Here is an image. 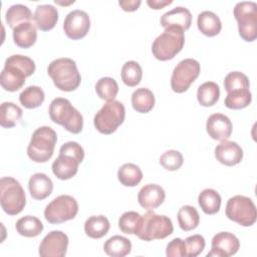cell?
<instances>
[{
  "mask_svg": "<svg viewBox=\"0 0 257 257\" xmlns=\"http://www.w3.org/2000/svg\"><path fill=\"white\" fill-rule=\"evenodd\" d=\"M142 4L141 0H120L118 1V5L121 7L123 11L133 12L139 9L140 5Z\"/></svg>",
  "mask_w": 257,
  "mask_h": 257,
  "instance_id": "obj_45",
  "label": "cell"
},
{
  "mask_svg": "<svg viewBox=\"0 0 257 257\" xmlns=\"http://www.w3.org/2000/svg\"><path fill=\"white\" fill-rule=\"evenodd\" d=\"M47 73L52 79L56 88L62 91L75 90L81 81L80 73L73 59L61 57L50 62Z\"/></svg>",
  "mask_w": 257,
  "mask_h": 257,
  "instance_id": "obj_2",
  "label": "cell"
},
{
  "mask_svg": "<svg viewBox=\"0 0 257 257\" xmlns=\"http://www.w3.org/2000/svg\"><path fill=\"white\" fill-rule=\"evenodd\" d=\"M233 14L238 23L240 37L247 42L254 41L257 38V4L253 1L238 2Z\"/></svg>",
  "mask_w": 257,
  "mask_h": 257,
  "instance_id": "obj_9",
  "label": "cell"
},
{
  "mask_svg": "<svg viewBox=\"0 0 257 257\" xmlns=\"http://www.w3.org/2000/svg\"><path fill=\"white\" fill-rule=\"evenodd\" d=\"M109 227V221L105 216H90L84 223V232L92 239H99L107 234Z\"/></svg>",
  "mask_w": 257,
  "mask_h": 257,
  "instance_id": "obj_27",
  "label": "cell"
},
{
  "mask_svg": "<svg viewBox=\"0 0 257 257\" xmlns=\"http://www.w3.org/2000/svg\"><path fill=\"white\" fill-rule=\"evenodd\" d=\"M28 189L34 200L41 201L50 196L53 190V183L47 175L35 173L29 178Z\"/></svg>",
  "mask_w": 257,
  "mask_h": 257,
  "instance_id": "obj_22",
  "label": "cell"
},
{
  "mask_svg": "<svg viewBox=\"0 0 257 257\" xmlns=\"http://www.w3.org/2000/svg\"><path fill=\"white\" fill-rule=\"evenodd\" d=\"M125 117L124 105L118 100L107 101L95 113L93 124L103 135H110L123 122Z\"/></svg>",
  "mask_w": 257,
  "mask_h": 257,
  "instance_id": "obj_8",
  "label": "cell"
},
{
  "mask_svg": "<svg viewBox=\"0 0 257 257\" xmlns=\"http://www.w3.org/2000/svg\"><path fill=\"white\" fill-rule=\"evenodd\" d=\"M160 23L164 28L174 26L179 27L185 31L191 27L192 14L189 9L178 6L164 13L160 19Z\"/></svg>",
  "mask_w": 257,
  "mask_h": 257,
  "instance_id": "obj_20",
  "label": "cell"
},
{
  "mask_svg": "<svg viewBox=\"0 0 257 257\" xmlns=\"http://www.w3.org/2000/svg\"><path fill=\"white\" fill-rule=\"evenodd\" d=\"M197 26L202 34L213 37L221 32L222 22L217 14L212 11L205 10L199 13L197 17Z\"/></svg>",
  "mask_w": 257,
  "mask_h": 257,
  "instance_id": "obj_24",
  "label": "cell"
},
{
  "mask_svg": "<svg viewBox=\"0 0 257 257\" xmlns=\"http://www.w3.org/2000/svg\"><path fill=\"white\" fill-rule=\"evenodd\" d=\"M54 2H55V3H57V4H60V5H68V4L74 3V1H73V0H72V1H69V2H67V3H65V2H60V1H57V0H55Z\"/></svg>",
  "mask_w": 257,
  "mask_h": 257,
  "instance_id": "obj_47",
  "label": "cell"
},
{
  "mask_svg": "<svg viewBox=\"0 0 257 257\" xmlns=\"http://www.w3.org/2000/svg\"><path fill=\"white\" fill-rule=\"evenodd\" d=\"M177 218L180 228L185 232L196 229L200 223V215L197 209L190 205L181 207L178 211Z\"/></svg>",
  "mask_w": 257,
  "mask_h": 257,
  "instance_id": "obj_34",
  "label": "cell"
},
{
  "mask_svg": "<svg viewBox=\"0 0 257 257\" xmlns=\"http://www.w3.org/2000/svg\"><path fill=\"white\" fill-rule=\"evenodd\" d=\"M201 71L199 61L194 58L181 60L173 70L171 76V87L177 93H183L189 89L197 79Z\"/></svg>",
  "mask_w": 257,
  "mask_h": 257,
  "instance_id": "obj_12",
  "label": "cell"
},
{
  "mask_svg": "<svg viewBox=\"0 0 257 257\" xmlns=\"http://www.w3.org/2000/svg\"><path fill=\"white\" fill-rule=\"evenodd\" d=\"M68 237L62 231L49 232L41 241L38 254L41 257H63L66 255Z\"/></svg>",
  "mask_w": 257,
  "mask_h": 257,
  "instance_id": "obj_14",
  "label": "cell"
},
{
  "mask_svg": "<svg viewBox=\"0 0 257 257\" xmlns=\"http://www.w3.org/2000/svg\"><path fill=\"white\" fill-rule=\"evenodd\" d=\"M232 122L230 118L223 113L211 114L206 122V131L209 137L216 141H226L232 134Z\"/></svg>",
  "mask_w": 257,
  "mask_h": 257,
  "instance_id": "obj_16",
  "label": "cell"
},
{
  "mask_svg": "<svg viewBox=\"0 0 257 257\" xmlns=\"http://www.w3.org/2000/svg\"><path fill=\"white\" fill-rule=\"evenodd\" d=\"M184 30L179 27H167L152 44V52L156 59L167 61L173 59L184 47Z\"/></svg>",
  "mask_w": 257,
  "mask_h": 257,
  "instance_id": "obj_4",
  "label": "cell"
},
{
  "mask_svg": "<svg viewBox=\"0 0 257 257\" xmlns=\"http://www.w3.org/2000/svg\"><path fill=\"white\" fill-rule=\"evenodd\" d=\"M225 213L229 220L243 227H250L256 222V206L252 199L246 196L236 195L231 197L227 201Z\"/></svg>",
  "mask_w": 257,
  "mask_h": 257,
  "instance_id": "obj_10",
  "label": "cell"
},
{
  "mask_svg": "<svg viewBox=\"0 0 257 257\" xmlns=\"http://www.w3.org/2000/svg\"><path fill=\"white\" fill-rule=\"evenodd\" d=\"M166 198L165 190L157 184H148L142 187L138 194L139 204L148 210L160 207Z\"/></svg>",
  "mask_w": 257,
  "mask_h": 257,
  "instance_id": "obj_19",
  "label": "cell"
},
{
  "mask_svg": "<svg viewBox=\"0 0 257 257\" xmlns=\"http://www.w3.org/2000/svg\"><path fill=\"white\" fill-rule=\"evenodd\" d=\"M5 61L11 64H14L15 66L23 70L27 75V77L32 75L35 71V62L28 56L21 55V54H14L9 56Z\"/></svg>",
  "mask_w": 257,
  "mask_h": 257,
  "instance_id": "obj_43",
  "label": "cell"
},
{
  "mask_svg": "<svg viewBox=\"0 0 257 257\" xmlns=\"http://www.w3.org/2000/svg\"><path fill=\"white\" fill-rule=\"evenodd\" d=\"M221 196L214 189H204L198 196V203L202 211L207 215H214L221 207Z\"/></svg>",
  "mask_w": 257,
  "mask_h": 257,
  "instance_id": "obj_28",
  "label": "cell"
},
{
  "mask_svg": "<svg viewBox=\"0 0 257 257\" xmlns=\"http://www.w3.org/2000/svg\"><path fill=\"white\" fill-rule=\"evenodd\" d=\"M44 98L45 94L43 89L37 85H30L19 94L20 103L29 109L40 106L43 103Z\"/></svg>",
  "mask_w": 257,
  "mask_h": 257,
  "instance_id": "obj_35",
  "label": "cell"
},
{
  "mask_svg": "<svg viewBox=\"0 0 257 257\" xmlns=\"http://www.w3.org/2000/svg\"><path fill=\"white\" fill-rule=\"evenodd\" d=\"M26 77L27 75L23 70L14 64L5 61L4 68L2 69L0 75V83L4 90L13 92L22 88Z\"/></svg>",
  "mask_w": 257,
  "mask_h": 257,
  "instance_id": "obj_18",
  "label": "cell"
},
{
  "mask_svg": "<svg viewBox=\"0 0 257 257\" xmlns=\"http://www.w3.org/2000/svg\"><path fill=\"white\" fill-rule=\"evenodd\" d=\"M77 213V201L70 195L56 197L44 209V217L50 224H61L74 219Z\"/></svg>",
  "mask_w": 257,
  "mask_h": 257,
  "instance_id": "obj_11",
  "label": "cell"
},
{
  "mask_svg": "<svg viewBox=\"0 0 257 257\" xmlns=\"http://www.w3.org/2000/svg\"><path fill=\"white\" fill-rule=\"evenodd\" d=\"M224 87L227 92L235 89H248L250 88V82L243 72L232 71L225 76Z\"/></svg>",
  "mask_w": 257,
  "mask_h": 257,
  "instance_id": "obj_40",
  "label": "cell"
},
{
  "mask_svg": "<svg viewBox=\"0 0 257 257\" xmlns=\"http://www.w3.org/2000/svg\"><path fill=\"white\" fill-rule=\"evenodd\" d=\"M23 111L20 106L11 101H5L0 106V124L2 127L10 128L21 119Z\"/></svg>",
  "mask_w": 257,
  "mask_h": 257,
  "instance_id": "obj_31",
  "label": "cell"
},
{
  "mask_svg": "<svg viewBox=\"0 0 257 257\" xmlns=\"http://www.w3.org/2000/svg\"><path fill=\"white\" fill-rule=\"evenodd\" d=\"M220 97V87L214 81H206L202 83L197 90V99L202 106L214 105Z\"/></svg>",
  "mask_w": 257,
  "mask_h": 257,
  "instance_id": "obj_32",
  "label": "cell"
},
{
  "mask_svg": "<svg viewBox=\"0 0 257 257\" xmlns=\"http://www.w3.org/2000/svg\"><path fill=\"white\" fill-rule=\"evenodd\" d=\"M155 101L153 91L147 87L137 88L132 94L133 108L141 113L150 112L155 106Z\"/></svg>",
  "mask_w": 257,
  "mask_h": 257,
  "instance_id": "obj_25",
  "label": "cell"
},
{
  "mask_svg": "<svg viewBox=\"0 0 257 257\" xmlns=\"http://www.w3.org/2000/svg\"><path fill=\"white\" fill-rule=\"evenodd\" d=\"M103 251L111 257H124L132 251V242L119 235H114L103 244Z\"/></svg>",
  "mask_w": 257,
  "mask_h": 257,
  "instance_id": "obj_26",
  "label": "cell"
},
{
  "mask_svg": "<svg viewBox=\"0 0 257 257\" xmlns=\"http://www.w3.org/2000/svg\"><path fill=\"white\" fill-rule=\"evenodd\" d=\"M120 76H121V80L125 85L130 87L137 86L141 82L143 77L142 67L135 60L126 61L121 67Z\"/></svg>",
  "mask_w": 257,
  "mask_h": 257,
  "instance_id": "obj_37",
  "label": "cell"
},
{
  "mask_svg": "<svg viewBox=\"0 0 257 257\" xmlns=\"http://www.w3.org/2000/svg\"><path fill=\"white\" fill-rule=\"evenodd\" d=\"M0 204L2 210L10 216H15L24 209L26 204L25 192L16 179L12 177L1 178Z\"/></svg>",
  "mask_w": 257,
  "mask_h": 257,
  "instance_id": "obj_6",
  "label": "cell"
},
{
  "mask_svg": "<svg viewBox=\"0 0 257 257\" xmlns=\"http://www.w3.org/2000/svg\"><path fill=\"white\" fill-rule=\"evenodd\" d=\"M142 224V215L135 211L124 212L118 219V228L124 234L137 235Z\"/></svg>",
  "mask_w": 257,
  "mask_h": 257,
  "instance_id": "obj_38",
  "label": "cell"
},
{
  "mask_svg": "<svg viewBox=\"0 0 257 257\" xmlns=\"http://www.w3.org/2000/svg\"><path fill=\"white\" fill-rule=\"evenodd\" d=\"M57 142V135L47 125L36 128L27 147L28 158L35 163H45L52 157Z\"/></svg>",
  "mask_w": 257,
  "mask_h": 257,
  "instance_id": "obj_5",
  "label": "cell"
},
{
  "mask_svg": "<svg viewBox=\"0 0 257 257\" xmlns=\"http://www.w3.org/2000/svg\"><path fill=\"white\" fill-rule=\"evenodd\" d=\"M117 179L124 187H136L143 179V172L139 166L126 163L118 169Z\"/></svg>",
  "mask_w": 257,
  "mask_h": 257,
  "instance_id": "obj_33",
  "label": "cell"
},
{
  "mask_svg": "<svg viewBox=\"0 0 257 257\" xmlns=\"http://www.w3.org/2000/svg\"><path fill=\"white\" fill-rule=\"evenodd\" d=\"M174 231L172 220L165 215H158L149 210L142 216L141 228L137 236L144 241L161 240L170 236Z\"/></svg>",
  "mask_w": 257,
  "mask_h": 257,
  "instance_id": "obj_7",
  "label": "cell"
},
{
  "mask_svg": "<svg viewBox=\"0 0 257 257\" xmlns=\"http://www.w3.org/2000/svg\"><path fill=\"white\" fill-rule=\"evenodd\" d=\"M89 16L85 11L80 9L70 11L63 21V31L65 35L72 40L83 38L89 31Z\"/></svg>",
  "mask_w": 257,
  "mask_h": 257,
  "instance_id": "obj_13",
  "label": "cell"
},
{
  "mask_svg": "<svg viewBox=\"0 0 257 257\" xmlns=\"http://www.w3.org/2000/svg\"><path fill=\"white\" fill-rule=\"evenodd\" d=\"M183 155L176 150L166 151L160 157V164L167 171H178L183 166Z\"/></svg>",
  "mask_w": 257,
  "mask_h": 257,
  "instance_id": "obj_41",
  "label": "cell"
},
{
  "mask_svg": "<svg viewBox=\"0 0 257 257\" xmlns=\"http://www.w3.org/2000/svg\"><path fill=\"white\" fill-rule=\"evenodd\" d=\"M34 23L24 22L13 29L14 43L21 48H29L36 42L37 31Z\"/></svg>",
  "mask_w": 257,
  "mask_h": 257,
  "instance_id": "obj_23",
  "label": "cell"
},
{
  "mask_svg": "<svg viewBox=\"0 0 257 257\" xmlns=\"http://www.w3.org/2000/svg\"><path fill=\"white\" fill-rule=\"evenodd\" d=\"M252 100L250 89H235L227 92L224 100L226 107L230 109H242L247 107Z\"/></svg>",
  "mask_w": 257,
  "mask_h": 257,
  "instance_id": "obj_36",
  "label": "cell"
},
{
  "mask_svg": "<svg viewBox=\"0 0 257 257\" xmlns=\"http://www.w3.org/2000/svg\"><path fill=\"white\" fill-rule=\"evenodd\" d=\"M95 91L99 98L106 101H111L114 100L118 92V85L115 79L112 77H101L95 83Z\"/></svg>",
  "mask_w": 257,
  "mask_h": 257,
  "instance_id": "obj_39",
  "label": "cell"
},
{
  "mask_svg": "<svg viewBox=\"0 0 257 257\" xmlns=\"http://www.w3.org/2000/svg\"><path fill=\"white\" fill-rule=\"evenodd\" d=\"M35 26L41 31L51 30L58 21V11L53 5H38L33 14Z\"/></svg>",
  "mask_w": 257,
  "mask_h": 257,
  "instance_id": "obj_21",
  "label": "cell"
},
{
  "mask_svg": "<svg viewBox=\"0 0 257 257\" xmlns=\"http://www.w3.org/2000/svg\"><path fill=\"white\" fill-rule=\"evenodd\" d=\"M166 255L168 257H185L186 245L185 241L181 238H175L168 243L166 248Z\"/></svg>",
  "mask_w": 257,
  "mask_h": 257,
  "instance_id": "obj_44",
  "label": "cell"
},
{
  "mask_svg": "<svg viewBox=\"0 0 257 257\" xmlns=\"http://www.w3.org/2000/svg\"><path fill=\"white\" fill-rule=\"evenodd\" d=\"M83 159L82 147L76 142H67L60 147L59 155L52 163V173L59 180H69L76 175L78 166Z\"/></svg>",
  "mask_w": 257,
  "mask_h": 257,
  "instance_id": "obj_1",
  "label": "cell"
},
{
  "mask_svg": "<svg viewBox=\"0 0 257 257\" xmlns=\"http://www.w3.org/2000/svg\"><path fill=\"white\" fill-rule=\"evenodd\" d=\"M15 229L19 235L33 238L41 234L43 231V224L37 217L27 215L16 222Z\"/></svg>",
  "mask_w": 257,
  "mask_h": 257,
  "instance_id": "obj_29",
  "label": "cell"
},
{
  "mask_svg": "<svg viewBox=\"0 0 257 257\" xmlns=\"http://www.w3.org/2000/svg\"><path fill=\"white\" fill-rule=\"evenodd\" d=\"M240 248L239 239L230 232H219L212 238L211 251L207 257H230L235 255Z\"/></svg>",
  "mask_w": 257,
  "mask_h": 257,
  "instance_id": "obj_15",
  "label": "cell"
},
{
  "mask_svg": "<svg viewBox=\"0 0 257 257\" xmlns=\"http://www.w3.org/2000/svg\"><path fill=\"white\" fill-rule=\"evenodd\" d=\"M172 3H173L172 0H147V4L149 5V7L154 10L162 9Z\"/></svg>",
  "mask_w": 257,
  "mask_h": 257,
  "instance_id": "obj_46",
  "label": "cell"
},
{
  "mask_svg": "<svg viewBox=\"0 0 257 257\" xmlns=\"http://www.w3.org/2000/svg\"><path fill=\"white\" fill-rule=\"evenodd\" d=\"M214 154L219 163L228 167L238 165L243 159L242 148L233 141H222L216 146Z\"/></svg>",
  "mask_w": 257,
  "mask_h": 257,
  "instance_id": "obj_17",
  "label": "cell"
},
{
  "mask_svg": "<svg viewBox=\"0 0 257 257\" xmlns=\"http://www.w3.org/2000/svg\"><path fill=\"white\" fill-rule=\"evenodd\" d=\"M51 120L59 125H62L71 134H79L83 127L82 114L64 97L54 98L48 108Z\"/></svg>",
  "mask_w": 257,
  "mask_h": 257,
  "instance_id": "obj_3",
  "label": "cell"
},
{
  "mask_svg": "<svg viewBox=\"0 0 257 257\" xmlns=\"http://www.w3.org/2000/svg\"><path fill=\"white\" fill-rule=\"evenodd\" d=\"M184 241L186 245V255L188 257H197L203 252L206 245L205 238L200 234L189 236Z\"/></svg>",
  "mask_w": 257,
  "mask_h": 257,
  "instance_id": "obj_42",
  "label": "cell"
},
{
  "mask_svg": "<svg viewBox=\"0 0 257 257\" xmlns=\"http://www.w3.org/2000/svg\"><path fill=\"white\" fill-rule=\"evenodd\" d=\"M33 19L30 9L23 4L11 5L5 14V20L12 30L21 23L30 22Z\"/></svg>",
  "mask_w": 257,
  "mask_h": 257,
  "instance_id": "obj_30",
  "label": "cell"
}]
</instances>
